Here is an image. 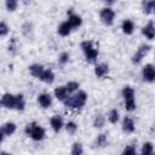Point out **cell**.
Returning <instances> with one entry per match:
<instances>
[{
	"instance_id": "cell-2",
	"label": "cell",
	"mask_w": 155,
	"mask_h": 155,
	"mask_svg": "<svg viewBox=\"0 0 155 155\" xmlns=\"http://www.w3.org/2000/svg\"><path fill=\"white\" fill-rule=\"evenodd\" d=\"M122 97L125 99V108L128 111H133L136 109V102H134V90L130 86L124 87L122 90Z\"/></svg>"
},
{
	"instance_id": "cell-17",
	"label": "cell",
	"mask_w": 155,
	"mask_h": 155,
	"mask_svg": "<svg viewBox=\"0 0 155 155\" xmlns=\"http://www.w3.org/2000/svg\"><path fill=\"white\" fill-rule=\"evenodd\" d=\"M68 22H69V24L71 25V28H78V27L81 25L82 19H81L80 16H78V15H71V13H70V16H69V18H68Z\"/></svg>"
},
{
	"instance_id": "cell-20",
	"label": "cell",
	"mask_w": 155,
	"mask_h": 155,
	"mask_svg": "<svg viewBox=\"0 0 155 155\" xmlns=\"http://www.w3.org/2000/svg\"><path fill=\"white\" fill-rule=\"evenodd\" d=\"M29 70H30V74L34 76V78H39L44 70V67L41 64H33L29 67Z\"/></svg>"
},
{
	"instance_id": "cell-9",
	"label": "cell",
	"mask_w": 155,
	"mask_h": 155,
	"mask_svg": "<svg viewBox=\"0 0 155 155\" xmlns=\"http://www.w3.org/2000/svg\"><path fill=\"white\" fill-rule=\"evenodd\" d=\"M142 33H143V35H145L149 40H153V39H154V36H155V28H154L153 21H150V22L142 29Z\"/></svg>"
},
{
	"instance_id": "cell-35",
	"label": "cell",
	"mask_w": 155,
	"mask_h": 155,
	"mask_svg": "<svg viewBox=\"0 0 155 155\" xmlns=\"http://www.w3.org/2000/svg\"><path fill=\"white\" fill-rule=\"evenodd\" d=\"M107 4H109V5H111V4H114L115 2V0H104Z\"/></svg>"
},
{
	"instance_id": "cell-13",
	"label": "cell",
	"mask_w": 155,
	"mask_h": 155,
	"mask_svg": "<svg viewBox=\"0 0 155 155\" xmlns=\"http://www.w3.org/2000/svg\"><path fill=\"white\" fill-rule=\"evenodd\" d=\"M71 25L69 24V22L67 21V22H63V23H61V25L58 27V34L61 35V36H68L69 34H70V31H71Z\"/></svg>"
},
{
	"instance_id": "cell-29",
	"label": "cell",
	"mask_w": 155,
	"mask_h": 155,
	"mask_svg": "<svg viewBox=\"0 0 155 155\" xmlns=\"http://www.w3.org/2000/svg\"><path fill=\"white\" fill-rule=\"evenodd\" d=\"M18 1L17 0H6V8L7 11H15L17 8Z\"/></svg>"
},
{
	"instance_id": "cell-31",
	"label": "cell",
	"mask_w": 155,
	"mask_h": 155,
	"mask_svg": "<svg viewBox=\"0 0 155 155\" xmlns=\"http://www.w3.org/2000/svg\"><path fill=\"white\" fill-rule=\"evenodd\" d=\"M8 33V25L5 22H0V36H5Z\"/></svg>"
},
{
	"instance_id": "cell-1",
	"label": "cell",
	"mask_w": 155,
	"mask_h": 155,
	"mask_svg": "<svg viewBox=\"0 0 155 155\" xmlns=\"http://www.w3.org/2000/svg\"><path fill=\"white\" fill-rule=\"evenodd\" d=\"M86 101H87V93L84 92V91H80L76 94H74L69 98H65L63 102H64L67 108H70V109H76L78 108L79 109V108L85 105Z\"/></svg>"
},
{
	"instance_id": "cell-36",
	"label": "cell",
	"mask_w": 155,
	"mask_h": 155,
	"mask_svg": "<svg viewBox=\"0 0 155 155\" xmlns=\"http://www.w3.org/2000/svg\"><path fill=\"white\" fill-rule=\"evenodd\" d=\"M24 1H28V0H24Z\"/></svg>"
},
{
	"instance_id": "cell-23",
	"label": "cell",
	"mask_w": 155,
	"mask_h": 155,
	"mask_svg": "<svg viewBox=\"0 0 155 155\" xmlns=\"http://www.w3.org/2000/svg\"><path fill=\"white\" fill-rule=\"evenodd\" d=\"M153 150H154L153 143L147 142V143H144V144H143V148H142V154H143V155H150V154H153Z\"/></svg>"
},
{
	"instance_id": "cell-14",
	"label": "cell",
	"mask_w": 155,
	"mask_h": 155,
	"mask_svg": "<svg viewBox=\"0 0 155 155\" xmlns=\"http://www.w3.org/2000/svg\"><path fill=\"white\" fill-rule=\"evenodd\" d=\"M122 130L125 132H128V133H131V132L134 131V122H133V120L131 117L125 116V119L122 121Z\"/></svg>"
},
{
	"instance_id": "cell-21",
	"label": "cell",
	"mask_w": 155,
	"mask_h": 155,
	"mask_svg": "<svg viewBox=\"0 0 155 155\" xmlns=\"http://www.w3.org/2000/svg\"><path fill=\"white\" fill-rule=\"evenodd\" d=\"M1 130H2L4 134H6V136H11V134H13L15 131H16V125H15L13 122H6V124L2 126Z\"/></svg>"
},
{
	"instance_id": "cell-18",
	"label": "cell",
	"mask_w": 155,
	"mask_h": 155,
	"mask_svg": "<svg viewBox=\"0 0 155 155\" xmlns=\"http://www.w3.org/2000/svg\"><path fill=\"white\" fill-rule=\"evenodd\" d=\"M133 29H134V24H133L132 21L126 19V21L122 22V31H124L125 34L131 35V34L133 33Z\"/></svg>"
},
{
	"instance_id": "cell-7",
	"label": "cell",
	"mask_w": 155,
	"mask_h": 155,
	"mask_svg": "<svg viewBox=\"0 0 155 155\" xmlns=\"http://www.w3.org/2000/svg\"><path fill=\"white\" fill-rule=\"evenodd\" d=\"M143 79L148 82H153L155 80V69L153 64H145V67L143 68Z\"/></svg>"
},
{
	"instance_id": "cell-34",
	"label": "cell",
	"mask_w": 155,
	"mask_h": 155,
	"mask_svg": "<svg viewBox=\"0 0 155 155\" xmlns=\"http://www.w3.org/2000/svg\"><path fill=\"white\" fill-rule=\"evenodd\" d=\"M2 139H4V132H2V130L0 128V143L2 142Z\"/></svg>"
},
{
	"instance_id": "cell-30",
	"label": "cell",
	"mask_w": 155,
	"mask_h": 155,
	"mask_svg": "<svg viewBox=\"0 0 155 155\" xmlns=\"http://www.w3.org/2000/svg\"><path fill=\"white\" fill-rule=\"evenodd\" d=\"M97 145L99 147H105L107 145V136L105 134H99L98 138H97Z\"/></svg>"
},
{
	"instance_id": "cell-25",
	"label": "cell",
	"mask_w": 155,
	"mask_h": 155,
	"mask_svg": "<svg viewBox=\"0 0 155 155\" xmlns=\"http://www.w3.org/2000/svg\"><path fill=\"white\" fill-rule=\"evenodd\" d=\"M79 82H76V81H69L68 84H67V86H65V88H67V91H68V93H70V92H75L78 88H79Z\"/></svg>"
},
{
	"instance_id": "cell-22",
	"label": "cell",
	"mask_w": 155,
	"mask_h": 155,
	"mask_svg": "<svg viewBox=\"0 0 155 155\" xmlns=\"http://www.w3.org/2000/svg\"><path fill=\"white\" fill-rule=\"evenodd\" d=\"M25 107V102H24V98L22 94H17L16 96V109L17 110H23Z\"/></svg>"
},
{
	"instance_id": "cell-32",
	"label": "cell",
	"mask_w": 155,
	"mask_h": 155,
	"mask_svg": "<svg viewBox=\"0 0 155 155\" xmlns=\"http://www.w3.org/2000/svg\"><path fill=\"white\" fill-rule=\"evenodd\" d=\"M69 59V53L68 52H62L61 56H59V63L61 64H65Z\"/></svg>"
},
{
	"instance_id": "cell-11",
	"label": "cell",
	"mask_w": 155,
	"mask_h": 155,
	"mask_svg": "<svg viewBox=\"0 0 155 155\" xmlns=\"http://www.w3.org/2000/svg\"><path fill=\"white\" fill-rule=\"evenodd\" d=\"M50 124H51V127L53 128V131L54 132H58L62 128V126H63V119L59 115H54V116L51 117Z\"/></svg>"
},
{
	"instance_id": "cell-24",
	"label": "cell",
	"mask_w": 155,
	"mask_h": 155,
	"mask_svg": "<svg viewBox=\"0 0 155 155\" xmlns=\"http://www.w3.org/2000/svg\"><path fill=\"white\" fill-rule=\"evenodd\" d=\"M104 122H105L104 116H103V115H97V116L94 117L93 126H94L96 128H101V127H103V126H104Z\"/></svg>"
},
{
	"instance_id": "cell-12",
	"label": "cell",
	"mask_w": 155,
	"mask_h": 155,
	"mask_svg": "<svg viewBox=\"0 0 155 155\" xmlns=\"http://www.w3.org/2000/svg\"><path fill=\"white\" fill-rule=\"evenodd\" d=\"M38 101H39V104H40L42 108H48V107L52 104V98H51V96H50L48 93H42V94H40L39 98H38Z\"/></svg>"
},
{
	"instance_id": "cell-33",
	"label": "cell",
	"mask_w": 155,
	"mask_h": 155,
	"mask_svg": "<svg viewBox=\"0 0 155 155\" xmlns=\"http://www.w3.org/2000/svg\"><path fill=\"white\" fill-rule=\"evenodd\" d=\"M122 154H125V155H127V154L133 155V154H136V148H134L133 145H128V147H126V148L124 149Z\"/></svg>"
},
{
	"instance_id": "cell-6",
	"label": "cell",
	"mask_w": 155,
	"mask_h": 155,
	"mask_svg": "<svg viewBox=\"0 0 155 155\" xmlns=\"http://www.w3.org/2000/svg\"><path fill=\"white\" fill-rule=\"evenodd\" d=\"M114 17H115V12L109 7H105V8H103L101 11V19L107 25H111L113 24Z\"/></svg>"
},
{
	"instance_id": "cell-28",
	"label": "cell",
	"mask_w": 155,
	"mask_h": 155,
	"mask_svg": "<svg viewBox=\"0 0 155 155\" xmlns=\"http://www.w3.org/2000/svg\"><path fill=\"white\" fill-rule=\"evenodd\" d=\"M82 153H84V150H82L81 144L74 143V144H73V148H71V154H73V155H81Z\"/></svg>"
},
{
	"instance_id": "cell-26",
	"label": "cell",
	"mask_w": 155,
	"mask_h": 155,
	"mask_svg": "<svg viewBox=\"0 0 155 155\" xmlns=\"http://www.w3.org/2000/svg\"><path fill=\"white\" fill-rule=\"evenodd\" d=\"M108 119H109V121H110L111 124H116V122H117V120H119V111H117L116 109L110 110Z\"/></svg>"
},
{
	"instance_id": "cell-27",
	"label": "cell",
	"mask_w": 155,
	"mask_h": 155,
	"mask_svg": "<svg viewBox=\"0 0 155 155\" xmlns=\"http://www.w3.org/2000/svg\"><path fill=\"white\" fill-rule=\"evenodd\" d=\"M65 130H67V132H68V133L74 134V133L76 132V130H78V126H76V124H75V122L69 121V122L65 125Z\"/></svg>"
},
{
	"instance_id": "cell-8",
	"label": "cell",
	"mask_w": 155,
	"mask_h": 155,
	"mask_svg": "<svg viewBox=\"0 0 155 155\" xmlns=\"http://www.w3.org/2000/svg\"><path fill=\"white\" fill-rule=\"evenodd\" d=\"M1 104L5 108L13 109L16 107V96H13L11 93H5L2 96V98H1Z\"/></svg>"
},
{
	"instance_id": "cell-10",
	"label": "cell",
	"mask_w": 155,
	"mask_h": 155,
	"mask_svg": "<svg viewBox=\"0 0 155 155\" xmlns=\"http://www.w3.org/2000/svg\"><path fill=\"white\" fill-rule=\"evenodd\" d=\"M39 79H40L41 81L46 82V84H52V82L54 81V74H53L52 70L46 69V70H42V73H41V75L39 76Z\"/></svg>"
},
{
	"instance_id": "cell-15",
	"label": "cell",
	"mask_w": 155,
	"mask_h": 155,
	"mask_svg": "<svg viewBox=\"0 0 155 155\" xmlns=\"http://www.w3.org/2000/svg\"><path fill=\"white\" fill-rule=\"evenodd\" d=\"M108 70H109L108 65H107L105 63H101V64H97V65H96V68H94V74H96L98 78H102V76H104L105 74H108Z\"/></svg>"
},
{
	"instance_id": "cell-16",
	"label": "cell",
	"mask_w": 155,
	"mask_h": 155,
	"mask_svg": "<svg viewBox=\"0 0 155 155\" xmlns=\"http://www.w3.org/2000/svg\"><path fill=\"white\" fill-rule=\"evenodd\" d=\"M54 96H56V98H57L58 101H64V99L67 98V96H68V91H67L65 86H59V87H57V88L54 90Z\"/></svg>"
},
{
	"instance_id": "cell-3",
	"label": "cell",
	"mask_w": 155,
	"mask_h": 155,
	"mask_svg": "<svg viewBox=\"0 0 155 155\" xmlns=\"http://www.w3.org/2000/svg\"><path fill=\"white\" fill-rule=\"evenodd\" d=\"M25 133L28 136H30L34 140H41L45 137V130L42 127H40L36 122H31V124L27 125Z\"/></svg>"
},
{
	"instance_id": "cell-19",
	"label": "cell",
	"mask_w": 155,
	"mask_h": 155,
	"mask_svg": "<svg viewBox=\"0 0 155 155\" xmlns=\"http://www.w3.org/2000/svg\"><path fill=\"white\" fill-rule=\"evenodd\" d=\"M142 7H143V12L145 15H150L154 10V0H143Z\"/></svg>"
},
{
	"instance_id": "cell-5",
	"label": "cell",
	"mask_w": 155,
	"mask_h": 155,
	"mask_svg": "<svg viewBox=\"0 0 155 155\" xmlns=\"http://www.w3.org/2000/svg\"><path fill=\"white\" fill-rule=\"evenodd\" d=\"M149 50H150V46H149V45H145V44L140 45L139 48L137 50V52L133 54V57H132V62H133L134 64L140 63V61L145 57V54L149 52Z\"/></svg>"
},
{
	"instance_id": "cell-4",
	"label": "cell",
	"mask_w": 155,
	"mask_h": 155,
	"mask_svg": "<svg viewBox=\"0 0 155 155\" xmlns=\"http://www.w3.org/2000/svg\"><path fill=\"white\" fill-rule=\"evenodd\" d=\"M81 48L85 53V57H86V61L90 62V63H93L97 57H98V50L94 48L92 46V42L91 41H82L81 42Z\"/></svg>"
}]
</instances>
